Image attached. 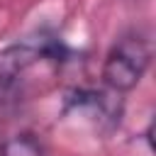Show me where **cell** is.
<instances>
[{
  "mask_svg": "<svg viewBox=\"0 0 156 156\" xmlns=\"http://www.w3.org/2000/svg\"><path fill=\"white\" fill-rule=\"evenodd\" d=\"M149 61L151 41L141 32H129L122 39H117V44L107 51L102 63V80L117 93L132 90L149 68Z\"/></svg>",
  "mask_w": 156,
  "mask_h": 156,
  "instance_id": "obj_1",
  "label": "cell"
},
{
  "mask_svg": "<svg viewBox=\"0 0 156 156\" xmlns=\"http://www.w3.org/2000/svg\"><path fill=\"white\" fill-rule=\"evenodd\" d=\"M61 56H63V46L58 39L51 37H39L5 46L0 51V88H12L34 63L44 58L61 61Z\"/></svg>",
  "mask_w": 156,
  "mask_h": 156,
  "instance_id": "obj_2",
  "label": "cell"
},
{
  "mask_svg": "<svg viewBox=\"0 0 156 156\" xmlns=\"http://www.w3.org/2000/svg\"><path fill=\"white\" fill-rule=\"evenodd\" d=\"M0 156H44V149L34 134H17L2 141Z\"/></svg>",
  "mask_w": 156,
  "mask_h": 156,
  "instance_id": "obj_3",
  "label": "cell"
}]
</instances>
